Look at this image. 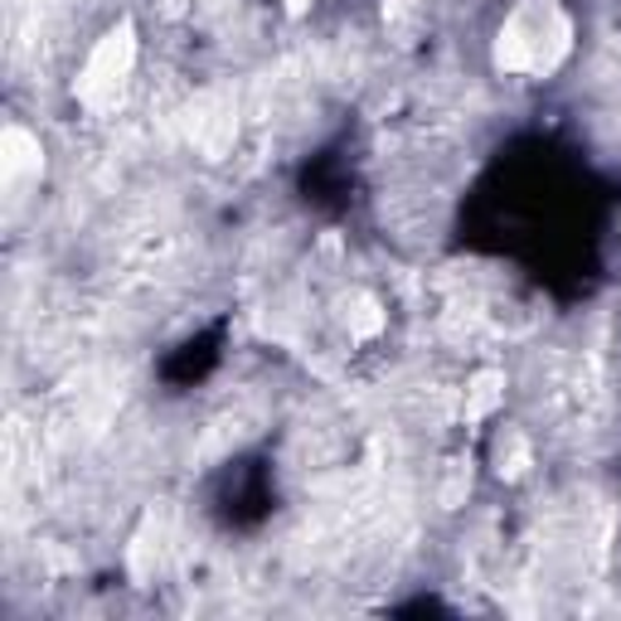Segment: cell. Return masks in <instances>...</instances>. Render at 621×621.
<instances>
[{"label":"cell","mask_w":621,"mask_h":621,"mask_svg":"<svg viewBox=\"0 0 621 621\" xmlns=\"http://www.w3.org/2000/svg\"><path fill=\"white\" fill-rule=\"evenodd\" d=\"M311 6H315V0H287V15H307Z\"/></svg>","instance_id":"1"}]
</instances>
